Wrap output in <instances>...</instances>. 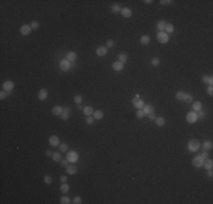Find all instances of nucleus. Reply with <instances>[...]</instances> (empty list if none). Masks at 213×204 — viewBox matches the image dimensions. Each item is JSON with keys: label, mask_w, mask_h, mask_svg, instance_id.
I'll list each match as a JSON object with an SVG mask.
<instances>
[{"label": "nucleus", "mask_w": 213, "mask_h": 204, "mask_svg": "<svg viewBox=\"0 0 213 204\" xmlns=\"http://www.w3.org/2000/svg\"><path fill=\"white\" fill-rule=\"evenodd\" d=\"M187 148H188V150L191 152H196V151H198V149L201 148V144L197 140L192 138L188 142V144H187Z\"/></svg>", "instance_id": "nucleus-1"}, {"label": "nucleus", "mask_w": 213, "mask_h": 204, "mask_svg": "<svg viewBox=\"0 0 213 204\" xmlns=\"http://www.w3.org/2000/svg\"><path fill=\"white\" fill-rule=\"evenodd\" d=\"M157 39L160 43H168L169 42V34L166 32H159L157 34Z\"/></svg>", "instance_id": "nucleus-2"}, {"label": "nucleus", "mask_w": 213, "mask_h": 204, "mask_svg": "<svg viewBox=\"0 0 213 204\" xmlns=\"http://www.w3.org/2000/svg\"><path fill=\"white\" fill-rule=\"evenodd\" d=\"M59 67H60V69H61V70L67 71V70H69V69H70V67H72V64H70L69 60H67V59H62L61 61L59 62Z\"/></svg>", "instance_id": "nucleus-3"}, {"label": "nucleus", "mask_w": 213, "mask_h": 204, "mask_svg": "<svg viewBox=\"0 0 213 204\" xmlns=\"http://www.w3.org/2000/svg\"><path fill=\"white\" fill-rule=\"evenodd\" d=\"M186 120L188 121L189 124H194V123H196L198 118H197V115L195 111H192V112H188L187 113V116H186Z\"/></svg>", "instance_id": "nucleus-4"}, {"label": "nucleus", "mask_w": 213, "mask_h": 204, "mask_svg": "<svg viewBox=\"0 0 213 204\" xmlns=\"http://www.w3.org/2000/svg\"><path fill=\"white\" fill-rule=\"evenodd\" d=\"M203 162H204V159H202L200 156H197V157H195L194 159H193V166L195 167V168H202L203 167Z\"/></svg>", "instance_id": "nucleus-5"}, {"label": "nucleus", "mask_w": 213, "mask_h": 204, "mask_svg": "<svg viewBox=\"0 0 213 204\" xmlns=\"http://www.w3.org/2000/svg\"><path fill=\"white\" fill-rule=\"evenodd\" d=\"M14 87H15V84H14L13 81H6L4 84H2V88H4L6 92H10Z\"/></svg>", "instance_id": "nucleus-6"}, {"label": "nucleus", "mask_w": 213, "mask_h": 204, "mask_svg": "<svg viewBox=\"0 0 213 204\" xmlns=\"http://www.w3.org/2000/svg\"><path fill=\"white\" fill-rule=\"evenodd\" d=\"M49 144L51 146H58L60 145V141H59V137L56 136V135H51L49 137Z\"/></svg>", "instance_id": "nucleus-7"}, {"label": "nucleus", "mask_w": 213, "mask_h": 204, "mask_svg": "<svg viewBox=\"0 0 213 204\" xmlns=\"http://www.w3.org/2000/svg\"><path fill=\"white\" fill-rule=\"evenodd\" d=\"M31 31H32V28H31V26L30 25H22L21 26V28H19V32H21V34L22 35H28V34L31 33Z\"/></svg>", "instance_id": "nucleus-8"}, {"label": "nucleus", "mask_w": 213, "mask_h": 204, "mask_svg": "<svg viewBox=\"0 0 213 204\" xmlns=\"http://www.w3.org/2000/svg\"><path fill=\"white\" fill-rule=\"evenodd\" d=\"M133 104H134V107L137 109H143L145 103H144V101L142 99H140V97H135V99L133 100Z\"/></svg>", "instance_id": "nucleus-9"}, {"label": "nucleus", "mask_w": 213, "mask_h": 204, "mask_svg": "<svg viewBox=\"0 0 213 204\" xmlns=\"http://www.w3.org/2000/svg\"><path fill=\"white\" fill-rule=\"evenodd\" d=\"M70 115H72V111H70L69 107H65L64 111H62V113H61V119L62 120H67L68 118H69Z\"/></svg>", "instance_id": "nucleus-10"}, {"label": "nucleus", "mask_w": 213, "mask_h": 204, "mask_svg": "<svg viewBox=\"0 0 213 204\" xmlns=\"http://www.w3.org/2000/svg\"><path fill=\"white\" fill-rule=\"evenodd\" d=\"M124 67H125V64H123V62H120V61H116V62H113L112 64V69L116 70V71L123 70Z\"/></svg>", "instance_id": "nucleus-11"}, {"label": "nucleus", "mask_w": 213, "mask_h": 204, "mask_svg": "<svg viewBox=\"0 0 213 204\" xmlns=\"http://www.w3.org/2000/svg\"><path fill=\"white\" fill-rule=\"evenodd\" d=\"M38 96H39V100L44 101V100L48 97V91L45 90V88H41V90L39 91V93H38Z\"/></svg>", "instance_id": "nucleus-12"}, {"label": "nucleus", "mask_w": 213, "mask_h": 204, "mask_svg": "<svg viewBox=\"0 0 213 204\" xmlns=\"http://www.w3.org/2000/svg\"><path fill=\"white\" fill-rule=\"evenodd\" d=\"M107 52H108V48L107 47H99L98 49H96V54H98L99 57L106 56Z\"/></svg>", "instance_id": "nucleus-13"}, {"label": "nucleus", "mask_w": 213, "mask_h": 204, "mask_svg": "<svg viewBox=\"0 0 213 204\" xmlns=\"http://www.w3.org/2000/svg\"><path fill=\"white\" fill-rule=\"evenodd\" d=\"M143 111H144V113L146 115H150V113H152V112H154V107H153L152 104H145L143 107Z\"/></svg>", "instance_id": "nucleus-14"}, {"label": "nucleus", "mask_w": 213, "mask_h": 204, "mask_svg": "<svg viewBox=\"0 0 213 204\" xmlns=\"http://www.w3.org/2000/svg\"><path fill=\"white\" fill-rule=\"evenodd\" d=\"M66 172H67V175H75L77 172V167L74 165H69L66 168Z\"/></svg>", "instance_id": "nucleus-15"}, {"label": "nucleus", "mask_w": 213, "mask_h": 204, "mask_svg": "<svg viewBox=\"0 0 213 204\" xmlns=\"http://www.w3.org/2000/svg\"><path fill=\"white\" fill-rule=\"evenodd\" d=\"M62 111H64V108H61L60 105H55L52 108V115H55V116H61Z\"/></svg>", "instance_id": "nucleus-16"}, {"label": "nucleus", "mask_w": 213, "mask_h": 204, "mask_svg": "<svg viewBox=\"0 0 213 204\" xmlns=\"http://www.w3.org/2000/svg\"><path fill=\"white\" fill-rule=\"evenodd\" d=\"M121 15H123L125 18H129V17H132V10L129 9V8H127V7H125L121 9Z\"/></svg>", "instance_id": "nucleus-17"}, {"label": "nucleus", "mask_w": 213, "mask_h": 204, "mask_svg": "<svg viewBox=\"0 0 213 204\" xmlns=\"http://www.w3.org/2000/svg\"><path fill=\"white\" fill-rule=\"evenodd\" d=\"M203 167L206 169V170H210V169L213 168V161L211 159H205L203 162Z\"/></svg>", "instance_id": "nucleus-18"}, {"label": "nucleus", "mask_w": 213, "mask_h": 204, "mask_svg": "<svg viewBox=\"0 0 213 204\" xmlns=\"http://www.w3.org/2000/svg\"><path fill=\"white\" fill-rule=\"evenodd\" d=\"M83 112H84V115H85L86 117H87V116H92L93 112H94V109L91 107V105H87V107H84Z\"/></svg>", "instance_id": "nucleus-19"}, {"label": "nucleus", "mask_w": 213, "mask_h": 204, "mask_svg": "<svg viewBox=\"0 0 213 204\" xmlns=\"http://www.w3.org/2000/svg\"><path fill=\"white\" fill-rule=\"evenodd\" d=\"M76 57H77V53L74 52V51H70V52H68V53L66 54V59H67V60H69L70 62H72V61H75V60H76Z\"/></svg>", "instance_id": "nucleus-20"}, {"label": "nucleus", "mask_w": 213, "mask_h": 204, "mask_svg": "<svg viewBox=\"0 0 213 204\" xmlns=\"http://www.w3.org/2000/svg\"><path fill=\"white\" fill-rule=\"evenodd\" d=\"M69 189H70V187H69V185H68L67 183H61V185H60V192H61L62 194L68 193V192H69Z\"/></svg>", "instance_id": "nucleus-21"}, {"label": "nucleus", "mask_w": 213, "mask_h": 204, "mask_svg": "<svg viewBox=\"0 0 213 204\" xmlns=\"http://www.w3.org/2000/svg\"><path fill=\"white\" fill-rule=\"evenodd\" d=\"M121 9H123V7H121L120 5H112L111 6V11L113 14H120L121 13Z\"/></svg>", "instance_id": "nucleus-22"}, {"label": "nucleus", "mask_w": 213, "mask_h": 204, "mask_svg": "<svg viewBox=\"0 0 213 204\" xmlns=\"http://www.w3.org/2000/svg\"><path fill=\"white\" fill-rule=\"evenodd\" d=\"M164 27H166V22L164 21H159L157 23V30L159 32H164Z\"/></svg>", "instance_id": "nucleus-23"}, {"label": "nucleus", "mask_w": 213, "mask_h": 204, "mask_svg": "<svg viewBox=\"0 0 213 204\" xmlns=\"http://www.w3.org/2000/svg\"><path fill=\"white\" fill-rule=\"evenodd\" d=\"M150 41H151V38H150L149 35H143V36H141V39H140V42H141L143 45L149 44Z\"/></svg>", "instance_id": "nucleus-24"}, {"label": "nucleus", "mask_w": 213, "mask_h": 204, "mask_svg": "<svg viewBox=\"0 0 213 204\" xmlns=\"http://www.w3.org/2000/svg\"><path fill=\"white\" fill-rule=\"evenodd\" d=\"M164 32L167 34H170L174 32V25L171 23H166V27H164Z\"/></svg>", "instance_id": "nucleus-25"}, {"label": "nucleus", "mask_w": 213, "mask_h": 204, "mask_svg": "<svg viewBox=\"0 0 213 204\" xmlns=\"http://www.w3.org/2000/svg\"><path fill=\"white\" fill-rule=\"evenodd\" d=\"M154 121H155V124H157L159 127H163L164 124H166V120H164L163 117H157Z\"/></svg>", "instance_id": "nucleus-26"}, {"label": "nucleus", "mask_w": 213, "mask_h": 204, "mask_svg": "<svg viewBox=\"0 0 213 204\" xmlns=\"http://www.w3.org/2000/svg\"><path fill=\"white\" fill-rule=\"evenodd\" d=\"M212 148H213V143L211 142V141H205V142L203 143L204 151H209V150H211Z\"/></svg>", "instance_id": "nucleus-27"}, {"label": "nucleus", "mask_w": 213, "mask_h": 204, "mask_svg": "<svg viewBox=\"0 0 213 204\" xmlns=\"http://www.w3.org/2000/svg\"><path fill=\"white\" fill-rule=\"evenodd\" d=\"M183 101L186 102V103H192V102H193V96H192L189 93H184Z\"/></svg>", "instance_id": "nucleus-28"}, {"label": "nucleus", "mask_w": 213, "mask_h": 204, "mask_svg": "<svg viewBox=\"0 0 213 204\" xmlns=\"http://www.w3.org/2000/svg\"><path fill=\"white\" fill-rule=\"evenodd\" d=\"M93 118L94 119H102L103 118V112H102L101 110H95L94 112H93Z\"/></svg>", "instance_id": "nucleus-29"}, {"label": "nucleus", "mask_w": 213, "mask_h": 204, "mask_svg": "<svg viewBox=\"0 0 213 204\" xmlns=\"http://www.w3.org/2000/svg\"><path fill=\"white\" fill-rule=\"evenodd\" d=\"M118 61L123 62V64H126L127 62V54L126 53H119L118 54Z\"/></svg>", "instance_id": "nucleus-30"}, {"label": "nucleus", "mask_w": 213, "mask_h": 204, "mask_svg": "<svg viewBox=\"0 0 213 204\" xmlns=\"http://www.w3.org/2000/svg\"><path fill=\"white\" fill-rule=\"evenodd\" d=\"M52 159L55 162H61V154L59 153V152H55V153L52 154Z\"/></svg>", "instance_id": "nucleus-31"}, {"label": "nucleus", "mask_w": 213, "mask_h": 204, "mask_svg": "<svg viewBox=\"0 0 213 204\" xmlns=\"http://www.w3.org/2000/svg\"><path fill=\"white\" fill-rule=\"evenodd\" d=\"M193 110L196 112V111H198V110H201L202 109V103H201L200 101H196V102H194L193 103Z\"/></svg>", "instance_id": "nucleus-32"}, {"label": "nucleus", "mask_w": 213, "mask_h": 204, "mask_svg": "<svg viewBox=\"0 0 213 204\" xmlns=\"http://www.w3.org/2000/svg\"><path fill=\"white\" fill-rule=\"evenodd\" d=\"M160 62H161V60L159 59L158 57H153V58L151 59V65L154 66V67H157V66L160 65Z\"/></svg>", "instance_id": "nucleus-33"}, {"label": "nucleus", "mask_w": 213, "mask_h": 204, "mask_svg": "<svg viewBox=\"0 0 213 204\" xmlns=\"http://www.w3.org/2000/svg\"><path fill=\"white\" fill-rule=\"evenodd\" d=\"M43 182H44V184H47V185H51V184H52V177L49 176V175H45L43 177Z\"/></svg>", "instance_id": "nucleus-34"}, {"label": "nucleus", "mask_w": 213, "mask_h": 204, "mask_svg": "<svg viewBox=\"0 0 213 204\" xmlns=\"http://www.w3.org/2000/svg\"><path fill=\"white\" fill-rule=\"evenodd\" d=\"M82 100H83V97H82V95H79V94H76V95L74 96V101H75L76 104H81Z\"/></svg>", "instance_id": "nucleus-35"}, {"label": "nucleus", "mask_w": 213, "mask_h": 204, "mask_svg": "<svg viewBox=\"0 0 213 204\" xmlns=\"http://www.w3.org/2000/svg\"><path fill=\"white\" fill-rule=\"evenodd\" d=\"M60 203L61 204H69L70 203V199L68 196H61L60 197Z\"/></svg>", "instance_id": "nucleus-36"}, {"label": "nucleus", "mask_w": 213, "mask_h": 204, "mask_svg": "<svg viewBox=\"0 0 213 204\" xmlns=\"http://www.w3.org/2000/svg\"><path fill=\"white\" fill-rule=\"evenodd\" d=\"M144 116H145V113H144L143 109H137V111H136V117L141 119V118H143Z\"/></svg>", "instance_id": "nucleus-37"}, {"label": "nucleus", "mask_w": 213, "mask_h": 204, "mask_svg": "<svg viewBox=\"0 0 213 204\" xmlns=\"http://www.w3.org/2000/svg\"><path fill=\"white\" fill-rule=\"evenodd\" d=\"M183 96H184L183 91H178L177 93H176V99H177L178 101H183Z\"/></svg>", "instance_id": "nucleus-38"}, {"label": "nucleus", "mask_w": 213, "mask_h": 204, "mask_svg": "<svg viewBox=\"0 0 213 204\" xmlns=\"http://www.w3.org/2000/svg\"><path fill=\"white\" fill-rule=\"evenodd\" d=\"M59 149H60L61 152H68V145L66 143H61V144L59 145Z\"/></svg>", "instance_id": "nucleus-39"}, {"label": "nucleus", "mask_w": 213, "mask_h": 204, "mask_svg": "<svg viewBox=\"0 0 213 204\" xmlns=\"http://www.w3.org/2000/svg\"><path fill=\"white\" fill-rule=\"evenodd\" d=\"M9 94H10V92H6L5 90H2L1 92H0V99L5 100L6 97H7V95H9Z\"/></svg>", "instance_id": "nucleus-40"}, {"label": "nucleus", "mask_w": 213, "mask_h": 204, "mask_svg": "<svg viewBox=\"0 0 213 204\" xmlns=\"http://www.w3.org/2000/svg\"><path fill=\"white\" fill-rule=\"evenodd\" d=\"M31 28H32V30H38L39 28V26H40V24H39V22H36V21H33L32 23H31Z\"/></svg>", "instance_id": "nucleus-41"}, {"label": "nucleus", "mask_w": 213, "mask_h": 204, "mask_svg": "<svg viewBox=\"0 0 213 204\" xmlns=\"http://www.w3.org/2000/svg\"><path fill=\"white\" fill-rule=\"evenodd\" d=\"M196 115H197V118H201V119H203L204 117L206 116V113L204 112V111H201V110L196 111Z\"/></svg>", "instance_id": "nucleus-42"}, {"label": "nucleus", "mask_w": 213, "mask_h": 204, "mask_svg": "<svg viewBox=\"0 0 213 204\" xmlns=\"http://www.w3.org/2000/svg\"><path fill=\"white\" fill-rule=\"evenodd\" d=\"M68 166H69V160H68V159H62L61 160V167L67 168Z\"/></svg>", "instance_id": "nucleus-43"}, {"label": "nucleus", "mask_w": 213, "mask_h": 204, "mask_svg": "<svg viewBox=\"0 0 213 204\" xmlns=\"http://www.w3.org/2000/svg\"><path fill=\"white\" fill-rule=\"evenodd\" d=\"M73 203L74 204H81L82 203V197L81 196H75L73 200Z\"/></svg>", "instance_id": "nucleus-44"}, {"label": "nucleus", "mask_w": 213, "mask_h": 204, "mask_svg": "<svg viewBox=\"0 0 213 204\" xmlns=\"http://www.w3.org/2000/svg\"><path fill=\"white\" fill-rule=\"evenodd\" d=\"M113 45H115V41H113L112 39H109V40H108V41H107V48H108V49H109V48H112Z\"/></svg>", "instance_id": "nucleus-45"}, {"label": "nucleus", "mask_w": 213, "mask_h": 204, "mask_svg": "<svg viewBox=\"0 0 213 204\" xmlns=\"http://www.w3.org/2000/svg\"><path fill=\"white\" fill-rule=\"evenodd\" d=\"M94 118H93L92 116H87V118H86V124L87 125H92L93 123H94Z\"/></svg>", "instance_id": "nucleus-46"}, {"label": "nucleus", "mask_w": 213, "mask_h": 204, "mask_svg": "<svg viewBox=\"0 0 213 204\" xmlns=\"http://www.w3.org/2000/svg\"><path fill=\"white\" fill-rule=\"evenodd\" d=\"M172 0H160V4L161 5H171L172 4Z\"/></svg>", "instance_id": "nucleus-47"}, {"label": "nucleus", "mask_w": 213, "mask_h": 204, "mask_svg": "<svg viewBox=\"0 0 213 204\" xmlns=\"http://www.w3.org/2000/svg\"><path fill=\"white\" fill-rule=\"evenodd\" d=\"M200 157H201V158H202V159H204V160H205V159H206V158H208V157H209V153H208V151H203V152H202V153H201V154H200Z\"/></svg>", "instance_id": "nucleus-48"}, {"label": "nucleus", "mask_w": 213, "mask_h": 204, "mask_svg": "<svg viewBox=\"0 0 213 204\" xmlns=\"http://www.w3.org/2000/svg\"><path fill=\"white\" fill-rule=\"evenodd\" d=\"M206 91H208L209 95H213V86L212 85H209V87L206 88Z\"/></svg>", "instance_id": "nucleus-49"}, {"label": "nucleus", "mask_w": 213, "mask_h": 204, "mask_svg": "<svg viewBox=\"0 0 213 204\" xmlns=\"http://www.w3.org/2000/svg\"><path fill=\"white\" fill-rule=\"evenodd\" d=\"M147 117H149V119H150V120H155V118H157V116H155V115H154V112H152V113L147 115Z\"/></svg>", "instance_id": "nucleus-50"}, {"label": "nucleus", "mask_w": 213, "mask_h": 204, "mask_svg": "<svg viewBox=\"0 0 213 204\" xmlns=\"http://www.w3.org/2000/svg\"><path fill=\"white\" fill-rule=\"evenodd\" d=\"M208 81H209V76H208V75H204V76L202 77V82L205 83V84H208Z\"/></svg>", "instance_id": "nucleus-51"}, {"label": "nucleus", "mask_w": 213, "mask_h": 204, "mask_svg": "<svg viewBox=\"0 0 213 204\" xmlns=\"http://www.w3.org/2000/svg\"><path fill=\"white\" fill-rule=\"evenodd\" d=\"M67 180H68L67 176H61V177H60V182H61V183H67Z\"/></svg>", "instance_id": "nucleus-52"}, {"label": "nucleus", "mask_w": 213, "mask_h": 204, "mask_svg": "<svg viewBox=\"0 0 213 204\" xmlns=\"http://www.w3.org/2000/svg\"><path fill=\"white\" fill-rule=\"evenodd\" d=\"M208 177H209V178H212V177H213V171H212V169L208 170Z\"/></svg>", "instance_id": "nucleus-53"}, {"label": "nucleus", "mask_w": 213, "mask_h": 204, "mask_svg": "<svg viewBox=\"0 0 213 204\" xmlns=\"http://www.w3.org/2000/svg\"><path fill=\"white\" fill-rule=\"evenodd\" d=\"M208 84H209V85H212V84H213V77H212V76H209Z\"/></svg>", "instance_id": "nucleus-54"}, {"label": "nucleus", "mask_w": 213, "mask_h": 204, "mask_svg": "<svg viewBox=\"0 0 213 204\" xmlns=\"http://www.w3.org/2000/svg\"><path fill=\"white\" fill-rule=\"evenodd\" d=\"M52 154H53V153H52V152H51L50 150L45 151V156H47V157H52Z\"/></svg>", "instance_id": "nucleus-55"}, {"label": "nucleus", "mask_w": 213, "mask_h": 204, "mask_svg": "<svg viewBox=\"0 0 213 204\" xmlns=\"http://www.w3.org/2000/svg\"><path fill=\"white\" fill-rule=\"evenodd\" d=\"M145 4H147V5H150V4H153V0H145Z\"/></svg>", "instance_id": "nucleus-56"}, {"label": "nucleus", "mask_w": 213, "mask_h": 204, "mask_svg": "<svg viewBox=\"0 0 213 204\" xmlns=\"http://www.w3.org/2000/svg\"><path fill=\"white\" fill-rule=\"evenodd\" d=\"M84 107H82V104H77V110H83Z\"/></svg>", "instance_id": "nucleus-57"}]
</instances>
